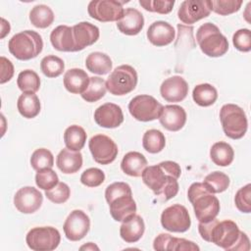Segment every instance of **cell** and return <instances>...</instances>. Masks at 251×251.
<instances>
[{"instance_id":"1","label":"cell","mask_w":251,"mask_h":251,"mask_svg":"<svg viewBox=\"0 0 251 251\" xmlns=\"http://www.w3.org/2000/svg\"><path fill=\"white\" fill-rule=\"evenodd\" d=\"M181 169L179 165L173 161H164L158 165L146 167L141 177L156 196L162 201L174 198L178 192L177 178L180 176Z\"/></svg>"},{"instance_id":"2","label":"cell","mask_w":251,"mask_h":251,"mask_svg":"<svg viewBox=\"0 0 251 251\" xmlns=\"http://www.w3.org/2000/svg\"><path fill=\"white\" fill-rule=\"evenodd\" d=\"M208 242H212L226 251H248L250 241L247 234L230 220L218 222L211 229Z\"/></svg>"},{"instance_id":"3","label":"cell","mask_w":251,"mask_h":251,"mask_svg":"<svg viewBox=\"0 0 251 251\" xmlns=\"http://www.w3.org/2000/svg\"><path fill=\"white\" fill-rule=\"evenodd\" d=\"M105 199L109 204L110 214L117 222H124L136 212V203L132 198L130 186L122 181L107 186Z\"/></svg>"},{"instance_id":"4","label":"cell","mask_w":251,"mask_h":251,"mask_svg":"<svg viewBox=\"0 0 251 251\" xmlns=\"http://www.w3.org/2000/svg\"><path fill=\"white\" fill-rule=\"evenodd\" d=\"M187 198L193 206L194 214L199 223H207L220 213V201L211 192H209L203 182L192 183L187 191Z\"/></svg>"},{"instance_id":"5","label":"cell","mask_w":251,"mask_h":251,"mask_svg":"<svg viewBox=\"0 0 251 251\" xmlns=\"http://www.w3.org/2000/svg\"><path fill=\"white\" fill-rule=\"evenodd\" d=\"M10 53L18 60L27 61L37 57L43 49L41 35L34 30H24L16 33L9 40Z\"/></svg>"},{"instance_id":"6","label":"cell","mask_w":251,"mask_h":251,"mask_svg":"<svg viewBox=\"0 0 251 251\" xmlns=\"http://www.w3.org/2000/svg\"><path fill=\"white\" fill-rule=\"evenodd\" d=\"M196 40L201 51L208 57H221L228 50L226 37L212 23H205L199 26L196 32Z\"/></svg>"},{"instance_id":"7","label":"cell","mask_w":251,"mask_h":251,"mask_svg":"<svg viewBox=\"0 0 251 251\" xmlns=\"http://www.w3.org/2000/svg\"><path fill=\"white\" fill-rule=\"evenodd\" d=\"M220 121L225 134L231 139H240L247 131L246 114L235 104H226L221 108Z\"/></svg>"},{"instance_id":"8","label":"cell","mask_w":251,"mask_h":251,"mask_svg":"<svg viewBox=\"0 0 251 251\" xmlns=\"http://www.w3.org/2000/svg\"><path fill=\"white\" fill-rule=\"evenodd\" d=\"M137 73L129 65H121L117 67L106 80L107 90L116 96L126 95L136 87Z\"/></svg>"},{"instance_id":"9","label":"cell","mask_w":251,"mask_h":251,"mask_svg":"<svg viewBox=\"0 0 251 251\" xmlns=\"http://www.w3.org/2000/svg\"><path fill=\"white\" fill-rule=\"evenodd\" d=\"M25 241L31 250L51 251L59 246L61 235L53 226H36L27 232Z\"/></svg>"},{"instance_id":"10","label":"cell","mask_w":251,"mask_h":251,"mask_svg":"<svg viewBox=\"0 0 251 251\" xmlns=\"http://www.w3.org/2000/svg\"><path fill=\"white\" fill-rule=\"evenodd\" d=\"M163 105L153 96L141 94L133 97L128 104L130 115L139 122H151L159 119Z\"/></svg>"},{"instance_id":"11","label":"cell","mask_w":251,"mask_h":251,"mask_svg":"<svg viewBox=\"0 0 251 251\" xmlns=\"http://www.w3.org/2000/svg\"><path fill=\"white\" fill-rule=\"evenodd\" d=\"M117 0H93L87 6L88 15L99 22H118L123 18L125 9Z\"/></svg>"},{"instance_id":"12","label":"cell","mask_w":251,"mask_h":251,"mask_svg":"<svg viewBox=\"0 0 251 251\" xmlns=\"http://www.w3.org/2000/svg\"><path fill=\"white\" fill-rule=\"evenodd\" d=\"M162 226L172 232H184L191 226V219L187 209L180 204H174L166 208L161 215Z\"/></svg>"},{"instance_id":"13","label":"cell","mask_w":251,"mask_h":251,"mask_svg":"<svg viewBox=\"0 0 251 251\" xmlns=\"http://www.w3.org/2000/svg\"><path fill=\"white\" fill-rule=\"evenodd\" d=\"M88 147L93 160L101 165H108L114 162L119 152L115 141L105 134L92 136L88 142Z\"/></svg>"},{"instance_id":"14","label":"cell","mask_w":251,"mask_h":251,"mask_svg":"<svg viewBox=\"0 0 251 251\" xmlns=\"http://www.w3.org/2000/svg\"><path fill=\"white\" fill-rule=\"evenodd\" d=\"M90 228V219L81 210H74L66 219L63 229L66 237L71 241L82 239Z\"/></svg>"},{"instance_id":"15","label":"cell","mask_w":251,"mask_h":251,"mask_svg":"<svg viewBox=\"0 0 251 251\" xmlns=\"http://www.w3.org/2000/svg\"><path fill=\"white\" fill-rule=\"evenodd\" d=\"M211 13L209 0H185L181 2L178 11V19L186 25H192Z\"/></svg>"},{"instance_id":"16","label":"cell","mask_w":251,"mask_h":251,"mask_svg":"<svg viewBox=\"0 0 251 251\" xmlns=\"http://www.w3.org/2000/svg\"><path fill=\"white\" fill-rule=\"evenodd\" d=\"M43 202V196L39 190L32 186L20 188L14 196V205L23 214H32L36 212Z\"/></svg>"},{"instance_id":"17","label":"cell","mask_w":251,"mask_h":251,"mask_svg":"<svg viewBox=\"0 0 251 251\" xmlns=\"http://www.w3.org/2000/svg\"><path fill=\"white\" fill-rule=\"evenodd\" d=\"M94 121L101 127L116 128L124 122L123 110L117 104L105 103L95 110Z\"/></svg>"},{"instance_id":"18","label":"cell","mask_w":251,"mask_h":251,"mask_svg":"<svg viewBox=\"0 0 251 251\" xmlns=\"http://www.w3.org/2000/svg\"><path fill=\"white\" fill-rule=\"evenodd\" d=\"M160 93L167 102H180L188 94V84L182 76L173 75L162 82Z\"/></svg>"},{"instance_id":"19","label":"cell","mask_w":251,"mask_h":251,"mask_svg":"<svg viewBox=\"0 0 251 251\" xmlns=\"http://www.w3.org/2000/svg\"><path fill=\"white\" fill-rule=\"evenodd\" d=\"M73 35L75 51L77 52L94 44L100 36V31L96 25L88 22H81L73 26Z\"/></svg>"},{"instance_id":"20","label":"cell","mask_w":251,"mask_h":251,"mask_svg":"<svg viewBox=\"0 0 251 251\" xmlns=\"http://www.w3.org/2000/svg\"><path fill=\"white\" fill-rule=\"evenodd\" d=\"M159 121L167 130L178 131L186 123V112L178 105H167L163 107Z\"/></svg>"},{"instance_id":"21","label":"cell","mask_w":251,"mask_h":251,"mask_svg":"<svg viewBox=\"0 0 251 251\" xmlns=\"http://www.w3.org/2000/svg\"><path fill=\"white\" fill-rule=\"evenodd\" d=\"M176 31L172 25L164 21H157L151 24L147 29L148 40L157 47L169 45L175 39Z\"/></svg>"},{"instance_id":"22","label":"cell","mask_w":251,"mask_h":251,"mask_svg":"<svg viewBox=\"0 0 251 251\" xmlns=\"http://www.w3.org/2000/svg\"><path fill=\"white\" fill-rule=\"evenodd\" d=\"M144 26L143 15L134 8H126L123 18L117 22L118 29L126 35H136Z\"/></svg>"},{"instance_id":"23","label":"cell","mask_w":251,"mask_h":251,"mask_svg":"<svg viewBox=\"0 0 251 251\" xmlns=\"http://www.w3.org/2000/svg\"><path fill=\"white\" fill-rule=\"evenodd\" d=\"M155 250H199V246L185 238L172 236L169 233H160L153 242Z\"/></svg>"},{"instance_id":"24","label":"cell","mask_w":251,"mask_h":251,"mask_svg":"<svg viewBox=\"0 0 251 251\" xmlns=\"http://www.w3.org/2000/svg\"><path fill=\"white\" fill-rule=\"evenodd\" d=\"M145 224L139 215H132L124 222L120 226V235L127 243L137 242L143 235Z\"/></svg>"},{"instance_id":"25","label":"cell","mask_w":251,"mask_h":251,"mask_svg":"<svg viewBox=\"0 0 251 251\" xmlns=\"http://www.w3.org/2000/svg\"><path fill=\"white\" fill-rule=\"evenodd\" d=\"M52 46L62 52H75L73 27L62 25L55 27L50 33Z\"/></svg>"},{"instance_id":"26","label":"cell","mask_w":251,"mask_h":251,"mask_svg":"<svg viewBox=\"0 0 251 251\" xmlns=\"http://www.w3.org/2000/svg\"><path fill=\"white\" fill-rule=\"evenodd\" d=\"M89 76L85 71L77 68L70 69L64 75L65 88L74 94H81L89 83Z\"/></svg>"},{"instance_id":"27","label":"cell","mask_w":251,"mask_h":251,"mask_svg":"<svg viewBox=\"0 0 251 251\" xmlns=\"http://www.w3.org/2000/svg\"><path fill=\"white\" fill-rule=\"evenodd\" d=\"M56 165L63 174H75L82 167V155L79 151L63 149L57 155Z\"/></svg>"},{"instance_id":"28","label":"cell","mask_w":251,"mask_h":251,"mask_svg":"<svg viewBox=\"0 0 251 251\" xmlns=\"http://www.w3.org/2000/svg\"><path fill=\"white\" fill-rule=\"evenodd\" d=\"M147 167V160L144 157L143 154L136 152V151H130L126 153L121 163V169L122 171L129 176L138 177L141 176L143 171Z\"/></svg>"},{"instance_id":"29","label":"cell","mask_w":251,"mask_h":251,"mask_svg":"<svg viewBox=\"0 0 251 251\" xmlns=\"http://www.w3.org/2000/svg\"><path fill=\"white\" fill-rule=\"evenodd\" d=\"M17 108L19 113L25 119L35 118L40 112V101L38 96L32 92H25L20 95Z\"/></svg>"},{"instance_id":"30","label":"cell","mask_w":251,"mask_h":251,"mask_svg":"<svg viewBox=\"0 0 251 251\" xmlns=\"http://www.w3.org/2000/svg\"><path fill=\"white\" fill-rule=\"evenodd\" d=\"M85 66L89 72L104 75L112 71L113 63L107 54L102 52H92L86 57Z\"/></svg>"},{"instance_id":"31","label":"cell","mask_w":251,"mask_h":251,"mask_svg":"<svg viewBox=\"0 0 251 251\" xmlns=\"http://www.w3.org/2000/svg\"><path fill=\"white\" fill-rule=\"evenodd\" d=\"M210 158L213 163L220 167L229 166L234 158V151L232 147L224 141L216 142L210 149Z\"/></svg>"},{"instance_id":"32","label":"cell","mask_w":251,"mask_h":251,"mask_svg":"<svg viewBox=\"0 0 251 251\" xmlns=\"http://www.w3.org/2000/svg\"><path fill=\"white\" fill-rule=\"evenodd\" d=\"M86 137L85 130L77 125H73L67 127L64 132L65 145L72 151H80L85 144Z\"/></svg>"},{"instance_id":"33","label":"cell","mask_w":251,"mask_h":251,"mask_svg":"<svg viewBox=\"0 0 251 251\" xmlns=\"http://www.w3.org/2000/svg\"><path fill=\"white\" fill-rule=\"evenodd\" d=\"M192 98L197 105L201 107H209L218 99V91L212 84L201 83L194 87Z\"/></svg>"},{"instance_id":"34","label":"cell","mask_w":251,"mask_h":251,"mask_svg":"<svg viewBox=\"0 0 251 251\" xmlns=\"http://www.w3.org/2000/svg\"><path fill=\"white\" fill-rule=\"evenodd\" d=\"M29 21L37 28H46L54 22V13L44 4L34 6L29 12Z\"/></svg>"},{"instance_id":"35","label":"cell","mask_w":251,"mask_h":251,"mask_svg":"<svg viewBox=\"0 0 251 251\" xmlns=\"http://www.w3.org/2000/svg\"><path fill=\"white\" fill-rule=\"evenodd\" d=\"M106 80L99 76H91L86 89L80 94L86 102L93 103L100 100L106 94Z\"/></svg>"},{"instance_id":"36","label":"cell","mask_w":251,"mask_h":251,"mask_svg":"<svg viewBox=\"0 0 251 251\" xmlns=\"http://www.w3.org/2000/svg\"><path fill=\"white\" fill-rule=\"evenodd\" d=\"M166 145V138L162 131L158 129H148L142 137L143 148L151 153L156 154L161 152Z\"/></svg>"},{"instance_id":"37","label":"cell","mask_w":251,"mask_h":251,"mask_svg":"<svg viewBox=\"0 0 251 251\" xmlns=\"http://www.w3.org/2000/svg\"><path fill=\"white\" fill-rule=\"evenodd\" d=\"M229 182L230 180L228 176L219 171H215L209 174L203 180V184L205 185L206 189L213 194L226 191L229 186Z\"/></svg>"},{"instance_id":"38","label":"cell","mask_w":251,"mask_h":251,"mask_svg":"<svg viewBox=\"0 0 251 251\" xmlns=\"http://www.w3.org/2000/svg\"><path fill=\"white\" fill-rule=\"evenodd\" d=\"M17 84L20 90L23 91V93L25 92L35 93L39 90V87H40V77L34 71L25 70L19 74Z\"/></svg>"},{"instance_id":"39","label":"cell","mask_w":251,"mask_h":251,"mask_svg":"<svg viewBox=\"0 0 251 251\" xmlns=\"http://www.w3.org/2000/svg\"><path fill=\"white\" fill-rule=\"evenodd\" d=\"M40 70L47 77H57L63 74L65 63L61 58L55 55H48L41 60Z\"/></svg>"},{"instance_id":"40","label":"cell","mask_w":251,"mask_h":251,"mask_svg":"<svg viewBox=\"0 0 251 251\" xmlns=\"http://www.w3.org/2000/svg\"><path fill=\"white\" fill-rule=\"evenodd\" d=\"M30 165L36 172L48 168L52 169L54 166L53 154L46 148H38L31 154Z\"/></svg>"},{"instance_id":"41","label":"cell","mask_w":251,"mask_h":251,"mask_svg":"<svg viewBox=\"0 0 251 251\" xmlns=\"http://www.w3.org/2000/svg\"><path fill=\"white\" fill-rule=\"evenodd\" d=\"M211 11L221 16L233 14L241 8L242 1L236 0H209Z\"/></svg>"},{"instance_id":"42","label":"cell","mask_w":251,"mask_h":251,"mask_svg":"<svg viewBox=\"0 0 251 251\" xmlns=\"http://www.w3.org/2000/svg\"><path fill=\"white\" fill-rule=\"evenodd\" d=\"M59 182V177L57 174L50 168L37 171L35 175L36 185L43 190H49L57 185Z\"/></svg>"},{"instance_id":"43","label":"cell","mask_w":251,"mask_h":251,"mask_svg":"<svg viewBox=\"0 0 251 251\" xmlns=\"http://www.w3.org/2000/svg\"><path fill=\"white\" fill-rule=\"evenodd\" d=\"M71 195V189L65 182H58L53 188L45 190V196L55 204L65 203Z\"/></svg>"},{"instance_id":"44","label":"cell","mask_w":251,"mask_h":251,"mask_svg":"<svg viewBox=\"0 0 251 251\" xmlns=\"http://www.w3.org/2000/svg\"><path fill=\"white\" fill-rule=\"evenodd\" d=\"M105 180V174L98 168H89L80 176V182L87 187H97Z\"/></svg>"},{"instance_id":"45","label":"cell","mask_w":251,"mask_h":251,"mask_svg":"<svg viewBox=\"0 0 251 251\" xmlns=\"http://www.w3.org/2000/svg\"><path fill=\"white\" fill-rule=\"evenodd\" d=\"M140 6H142L146 11L154 12L162 15H166L172 12L175 5V1H165V0H139Z\"/></svg>"},{"instance_id":"46","label":"cell","mask_w":251,"mask_h":251,"mask_svg":"<svg viewBox=\"0 0 251 251\" xmlns=\"http://www.w3.org/2000/svg\"><path fill=\"white\" fill-rule=\"evenodd\" d=\"M234 203L236 208L242 213L251 212V184L247 183L245 186L239 188L234 196Z\"/></svg>"},{"instance_id":"47","label":"cell","mask_w":251,"mask_h":251,"mask_svg":"<svg viewBox=\"0 0 251 251\" xmlns=\"http://www.w3.org/2000/svg\"><path fill=\"white\" fill-rule=\"evenodd\" d=\"M234 47L241 52H249L251 50V31L248 28H240L234 32L232 36Z\"/></svg>"},{"instance_id":"48","label":"cell","mask_w":251,"mask_h":251,"mask_svg":"<svg viewBox=\"0 0 251 251\" xmlns=\"http://www.w3.org/2000/svg\"><path fill=\"white\" fill-rule=\"evenodd\" d=\"M0 63H1V78H0V83L3 84L9 80L14 75V66L12 62L5 58L4 56H1L0 58Z\"/></svg>"},{"instance_id":"49","label":"cell","mask_w":251,"mask_h":251,"mask_svg":"<svg viewBox=\"0 0 251 251\" xmlns=\"http://www.w3.org/2000/svg\"><path fill=\"white\" fill-rule=\"evenodd\" d=\"M2 21V33H1V38H4L6 34H8L10 32V24L8 22H6L4 19H1Z\"/></svg>"},{"instance_id":"50","label":"cell","mask_w":251,"mask_h":251,"mask_svg":"<svg viewBox=\"0 0 251 251\" xmlns=\"http://www.w3.org/2000/svg\"><path fill=\"white\" fill-rule=\"evenodd\" d=\"M80 249H81V250H82V249H86V250H89V249L94 250V249H96V250H99V248H98L94 243H92V242H88L87 244H85V245L81 246V247H80Z\"/></svg>"}]
</instances>
